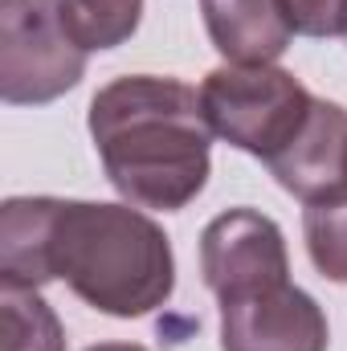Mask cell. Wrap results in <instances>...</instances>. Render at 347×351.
<instances>
[{"mask_svg": "<svg viewBox=\"0 0 347 351\" xmlns=\"http://www.w3.org/2000/svg\"><path fill=\"white\" fill-rule=\"evenodd\" d=\"M200 16L229 66H274L294 37L282 0H200Z\"/></svg>", "mask_w": 347, "mask_h": 351, "instance_id": "ba28073f", "label": "cell"}, {"mask_svg": "<svg viewBox=\"0 0 347 351\" xmlns=\"http://www.w3.org/2000/svg\"><path fill=\"white\" fill-rule=\"evenodd\" d=\"M78 41L94 49H119L143 21V0H62Z\"/></svg>", "mask_w": 347, "mask_h": 351, "instance_id": "7c38bea8", "label": "cell"}, {"mask_svg": "<svg viewBox=\"0 0 347 351\" xmlns=\"http://www.w3.org/2000/svg\"><path fill=\"white\" fill-rule=\"evenodd\" d=\"M265 168L302 204L347 188V110L339 102L315 98L302 131Z\"/></svg>", "mask_w": 347, "mask_h": 351, "instance_id": "52a82bcc", "label": "cell"}, {"mask_svg": "<svg viewBox=\"0 0 347 351\" xmlns=\"http://www.w3.org/2000/svg\"><path fill=\"white\" fill-rule=\"evenodd\" d=\"M90 139L115 192L135 208L180 213L213 172V127L200 90L180 78L127 74L90 102Z\"/></svg>", "mask_w": 347, "mask_h": 351, "instance_id": "6da1fadb", "label": "cell"}, {"mask_svg": "<svg viewBox=\"0 0 347 351\" xmlns=\"http://www.w3.org/2000/svg\"><path fill=\"white\" fill-rule=\"evenodd\" d=\"M49 278L110 319H143L176 290L168 233L135 204L53 196L45 233Z\"/></svg>", "mask_w": 347, "mask_h": 351, "instance_id": "7a4b0ae2", "label": "cell"}, {"mask_svg": "<svg viewBox=\"0 0 347 351\" xmlns=\"http://www.w3.org/2000/svg\"><path fill=\"white\" fill-rule=\"evenodd\" d=\"M302 237L315 269L327 282H347V188L302 208Z\"/></svg>", "mask_w": 347, "mask_h": 351, "instance_id": "8fae6325", "label": "cell"}, {"mask_svg": "<svg viewBox=\"0 0 347 351\" xmlns=\"http://www.w3.org/2000/svg\"><path fill=\"white\" fill-rule=\"evenodd\" d=\"M90 49L62 0H0V98L45 106L82 82Z\"/></svg>", "mask_w": 347, "mask_h": 351, "instance_id": "277c9868", "label": "cell"}, {"mask_svg": "<svg viewBox=\"0 0 347 351\" xmlns=\"http://www.w3.org/2000/svg\"><path fill=\"white\" fill-rule=\"evenodd\" d=\"M298 37H347V0H282Z\"/></svg>", "mask_w": 347, "mask_h": 351, "instance_id": "4fadbf2b", "label": "cell"}, {"mask_svg": "<svg viewBox=\"0 0 347 351\" xmlns=\"http://www.w3.org/2000/svg\"><path fill=\"white\" fill-rule=\"evenodd\" d=\"M0 323L4 351H66V327L37 286L0 282Z\"/></svg>", "mask_w": 347, "mask_h": 351, "instance_id": "30bf717a", "label": "cell"}, {"mask_svg": "<svg viewBox=\"0 0 347 351\" xmlns=\"http://www.w3.org/2000/svg\"><path fill=\"white\" fill-rule=\"evenodd\" d=\"M86 351H147V348H139V343H94Z\"/></svg>", "mask_w": 347, "mask_h": 351, "instance_id": "5bb4252c", "label": "cell"}, {"mask_svg": "<svg viewBox=\"0 0 347 351\" xmlns=\"http://www.w3.org/2000/svg\"><path fill=\"white\" fill-rule=\"evenodd\" d=\"M200 274L217 302L290 282L286 237L274 217L258 208H229L200 233Z\"/></svg>", "mask_w": 347, "mask_h": 351, "instance_id": "5b68a950", "label": "cell"}, {"mask_svg": "<svg viewBox=\"0 0 347 351\" xmlns=\"http://www.w3.org/2000/svg\"><path fill=\"white\" fill-rule=\"evenodd\" d=\"M323 306L294 282L221 302V351H327Z\"/></svg>", "mask_w": 347, "mask_h": 351, "instance_id": "8992f818", "label": "cell"}, {"mask_svg": "<svg viewBox=\"0 0 347 351\" xmlns=\"http://www.w3.org/2000/svg\"><path fill=\"white\" fill-rule=\"evenodd\" d=\"M53 196H12L0 204V282L16 286H45V233H49Z\"/></svg>", "mask_w": 347, "mask_h": 351, "instance_id": "9c48e42d", "label": "cell"}, {"mask_svg": "<svg viewBox=\"0 0 347 351\" xmlns=\"http://www.w3.org/2000/svg\"><path fill=\"white\" fill-rule=\"evenodd\" d=\"M200 106L225 143L270 164L307 123L315 94L282 66H217L200 82Z\"/></svg>", "mask_w": 347, "mask_h": 351, "instance_id": "3957f363", "label": "cell"}]
</instances>
